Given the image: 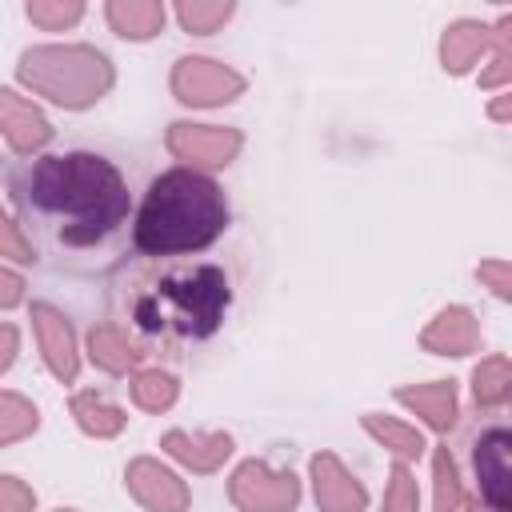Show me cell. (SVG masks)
<instances>
[{
	"label": "cell",
	"mask_w": 512,
	"mask_h": 512,
	"mask_svg": "<svg viewBox=\"0 0 512 512\" xmlns=\"http://www.w3.org/2000/svg\"><path fill=\"white\" fill-rule=\"evenodd\" d=\"M232 228L224 184L200 168L172 164L156 172L132 212V252L152 264H184L212 252Z\"/></svg>",
	"instance_id": "7a4b0ae2"
},
{
	"label": "cell",
	"mask_w": 512,
	"mask_h": 512,
	"mask_svg": "<svg viewBox=\"0 0 512 512\" xmlns=\"http://www.w3.org/2000/svg\"><path fill=\"white\" fill-rule=\"evenodd\" d=\"M8 208L36 260L68 276H104L132 248L136 196L124 168L84 144H52L8 172Z\"/></svg>",
	"instance_id": "6da1fadb"
},
{
	"label": "cell",
	"mask_w": 512,
	"mask_h": 512,
	"mask_svg": "<svg viewBox=\"0 0 512 512\" xmlns=\"http://www.w3.org/2000/svg\"><path fill=\"white\" fill-rule=\"evenodd\" d=\"M232 312V276L220 264L208 260H184L164 268L136 300H132V324L144 336L164 340H208L224 328Z\"/></svg>",
	"instance_id": "3957f363"
},
{
	"label": "cell",
	"mask_w": 512,
	"mask_h": 512,
	"mask_svg": "<svg viewBox=\"0 0 512 512\" xmlns=\"http://www.w3.org/2000/svg\"><path fill=\"white\" fill-rule=\"evenodd\" d=\"M508 444H512L508 428L500 420H492V424H480L464 448L468 476L492 512H508V484H512L508 480Z\"/></svg>",
	"instance_id": "277c9868"
}]
</instances>
